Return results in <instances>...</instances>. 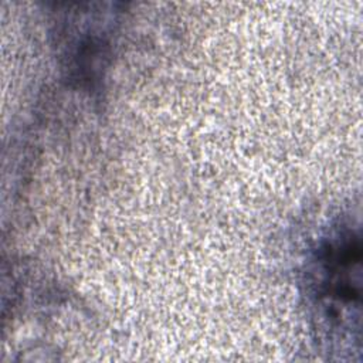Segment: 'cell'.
<instances>
[{
  "label": "cell",
  "instance_id": "obj_1",
  "mask_svg": "<svg viewBox=\"0 0 363 363\" xmlns=\"http://www.w3.org/2000/svg\"><path fill=\"white\" fill-rule=\"evenodd\" d=\"M313 295L325 318H333L342 328L352 326V309L360 299V237L342 228L323 240L315 254Z\"/></svg>",
  "mask_w": 363,
  "mask_h": 363
}]
</instances>
